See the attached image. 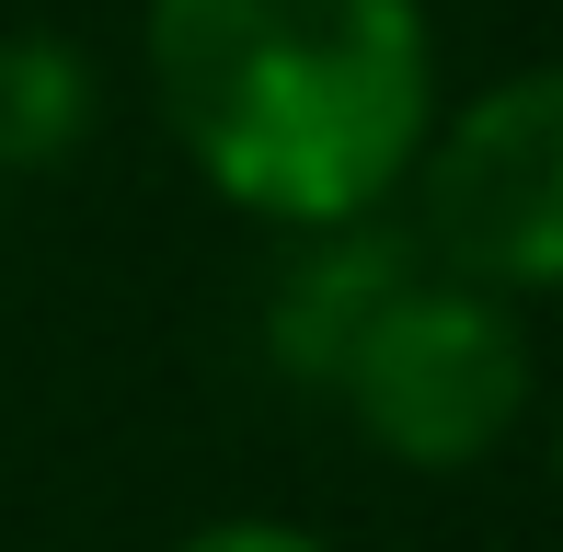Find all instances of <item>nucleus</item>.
I'll list each match as a JSON object with an SVG mask.
<instances>
[{
    "instance_id": "nucleus-1",
    "label": "nucleus",
    "mask_w": 563,
    "mask_h": 552,
    "mask_svg": "<svg viewBox=\"0 0 563 552\" xmlns=\"http://www.w3.org/2000/svg\"><path fill=\"white\" fill-rule=\"evenodd\" d=\"M139 69L185 173L265 231L391 208L449 104L426 0H139Z\"/></svg>"
},
{
    "instance_id": "nucleus-2",
    "label": "nucleus",
    "mask_w": 563,
    "mask_h": 552,
    "mask_svg": "<svg viewBox=\"0 0 563 552\" xmlns=\"http://www.w3.org/2000/svg\"><path fill=\"white\" fill-rule=\"evenodd\" d=\"M529 391H541V357H529L518 299L472 288L449 265H415L379 299V322L356 334L322 404H345V426L402 472H472L518 438Z\"/></svg>"
},
{
    "instance_id": "nucleus-3",
    "label": "nucleus",
    "mask_w": 563,
    "mask_h": 552,
    "mask_svg": "<svg viewBox=\"0 0 563 552\" xmlns=\"http://www.w3.org/2000/svg\"><path fill=\"white\" fill-rule=\"evenodd\" d=\"M402 196L426 265L506 299H563V58L506 69L472 104H438Z\"/></svg>"
},
{
    "instance_id": "nucleus-4",
    "label": "nucleus",
    "mask_w": 563,
    "mask_h": 552,
    "mask_svg": "<svg viewBox=\"0 0 563 552\" xmlns=\"http://www.w3.org/2000/svg\"><path fill=\"white\" fill-rule=\"evenodd\" d=\"M288 242H299L288 276L265 288V357H276L288 391H334V368L379 322V299L426 265V242H415V219H391V208L334 219V231H288Z\"/></svg>"
},
{
    "instance_id": "nucleus-5",
    "label": "nucleus",
    "mask_w": 563,
    "mask_h": 552,
    "mask_svg": "<svg viewBox=\"0 0 563 552\" xmlns=\"http://www.w3.org/2000/svg\"><path fill=\"white\" fill-rule=\"evenodd\" d=\"M92 104H104V81L69 35H0V185L58 173L92 139Z\"/></svg>"
},
{
    "instance_id": "nucleus-6",
    "label": "nucleus",
    "mask_w": 563,
    "mask_h": 552,
    "mask_svg": "<svg viewBox=\"0 0 563 552\" xmlns=\"http://www.w3.org/2000/svg\"><path fill=\"white\" fill-rule=\"evenodd\" d=\"M173 552H334V541L299 530V518H208V530H185Z\"/></svg>"
},
{
    "instance_id": "nucleus-7",
    "label": "nucleus",
    "mask_w": 563,
    "mask_h": 552,
    "mask_svg": "<svg viewBox=\"0 0 563 552\" xmlns=\"http://www.w3.org/2000/svg\"><path fill=\"white\" fill-rule=\"evenodd\" d=\"M552 484H563V391H552Z\"/></svg>"
}]
</instances>
